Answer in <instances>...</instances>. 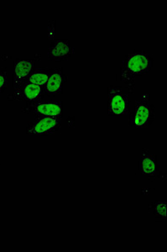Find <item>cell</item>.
<instances>
[{"label":"cell","mask_w":167,"mask_h":252,"mask_svg":"<svg viewBox=\"0 0 167 252\" xmlns=\"http://www.w3.org/2000/svg\"><path fill=\"white\" fill-rule=\"evenodd\" d=\"M13 65V89H15L28 80L29 76L35 69V61L15 59Z\"/></svg>","instance_id":"obj_8"},{"label":"cell","mask_w":167,"mask_h":252,"mask_svg":"<svg viewBox=\"0 0 167 252\" xmlns=\"http://www.w3.org/2000/svg\"><path fill=\"white\" fill-rule=\"evenodd\" d=\"M28 111L43 117L61 118L63 115V103L61 101L40 100L29 103Z\"/></svg>","instance_id":"obj_5"},{"label":"cell","mask_w":167,"mask_h":252,"mask_svg":"<svg viewBox=\"0 0 167 252\" xmlns=\"http://www.w3.org/2000/svg\"><path fill=\"white\" fill-rule=\"evenodd\" d=\"M139 172L141 175L155 179L161 176L162 169L158 162L157 156L149 149H144L139 154L138 161Z\"/></svg>","instance_id":"obj_6"},{"label":"cell","mask_w":167,"mask_h":252,"mask_svg":"<svg viewBox=\"0 0 167 252\" xmlns=\"http://www.w3.org/2000/svg\"><path fill=\"white\" fill-rule=\"evenodd\" d=\"M9 87L8 70L0 67V94H3Z\"/></svg>","instance_id":"obj_13"},{"label":"cell","mask_w":167,"mask_h":252,"mask_svg":"<svg viewBox=\"0 0 167 252\" xmlns=\"http://www.w3.org/2000/svg\"><path fill=\"white\" fill-rule=\"evenodd\" d=\"M43 93V88L26 82L21 86L18 87L17 89H14L13 99L25 101L29 103H34L41 99Z\"/></svg>","instance_id":"obj_9"},{"label":"cell","mask_w":167,"mask_h":252,"mask_svg":"<svg viewBox=\"0 0 167 252\" xmlns=\"http://www.w3.org/2000/svg\"><path fill=\"white\" fill-rule=\"evenodd\" d=\"M75 54V49L69 40L59 39L54 40L48 47V58L54 62L68 60Z\"/></svg>","instance_id":"obj_7"},{"label":"cell","mask_w":167,"mask_h":252,"mask_svg":"<svg viewBox=\"0 0 167 252\" xmlns=\"http://www.w3.org/2000/svg\"><path fill=\"white\" fill-rule=\"evenodd\" d=\"M129 87L110 85L107 89V114L110 116H125L130 113V95Z\"/></svg>","instance_id":"obj_2"},{"label":"cell","mask_w":167,"mask_h":252,"mask_svg":"<svg viewBox=\"0 0 167 252\" xmlns=\"http://www.w3.org/2000/svg\"><path fill=\"white\" fill-rule=\"evenodd\" d=\"M67 80L66 73L62 68L51 69L49 78L46 86L44 87V93L50 96L62 94L65 83Z\"/></svg>","instance_id":"obj_10"},{"label":"cell","mask_w":167,"mask_h":252,"mask_svg":"<svg viewBox=\"0 0 167 252\" xmlns=\"http://www.w3.org/2000/svg\"><path fill=\"white\" fill-rule=\"evenodd\" d=\"M156 110L150 99V94L142 95L136 101L130 117V126L134 129H144L154 122Z\"/></svg>","instance_id":"obj_3"},{"label":"cell","mask_w":167,"mask_h":252,"mask_svg":"<svg viewBox=\"0 0 167 252\" xmlns=\"http://www.w3.org/2000/svg\"><path fill=\"white\" fill-rule=\"evenodd\" d=\"M51 69L36 68L34 69L31 74L29 76L28 80L26 82L33 83L35 85L43 88L46 86L48 78H49Z\"/></svg>","instance_id":"obj_11"},{"label":"cell","mask_w":167,"mask_h":252,"mask_svg":"<svg viewBox=\"0 0 167 252\" xmlns=\"http://www.w3.org/2000/svg\"><path fill=\"white\" fill-rule=\"evenodd\" d=\"M149 210L160 221L167 220V203L166 200L154 201L149 204Z\"/></svg>","instance_id":"obj_12"},{"label":"cell","mask_w":167,"mask_h":252,"mask_svg":"<svg viewBox=\"0 0 167 252\" xmlns=\"http://www.w3.org/2000/svg\"><path fill=\"white\" fill-rule=\"evenodd\" d=\"M153 59L148 52L135 50L123 59L119 72L122 82L130 84L134 79L148 74L152 68Z\"/></svg>","instance_id":"obj_1"},{"label":"cell","mask_w":167,"mask_h":252,"mask_svg":"<svg viewBox=\"0 0 167 252\" xmlns=\"http://www.w3.org/2000/svg\"><path fill=\"white\" fill-rule=\"evenodd\" d=\"M61 127V118L38 116L27 126L26 134L36 136L52 135L56 133Z\"/></svg>","instance_id":"obj_4"}]
</instances>
